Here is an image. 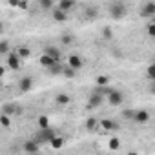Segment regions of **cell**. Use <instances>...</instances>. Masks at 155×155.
I'll return each mask as SVG.
<instances>
[{"instance_id":"cell-1","label":"cell","mask_w":155,"mask_h":155,"mask_svg":"<svg viewBox=\"0 0 155 155\" xmlns=\"http://www.w3.org/2000/svg\"><path fill=\"white\" fill-rule=\"evenodd\" d=\"M126 15H128L126 4H122V2H113V4L110 6V17H111L113 20H122Z\"/></svg>"},{"instance_id":"cell-2","label":"cell","mask_w":155,"mask_h":155,"mask_svg":"<svg viewBox=\"0 0 155 155\" xmlns=\"http://www.w3.org/2000/svg\"><path fill=\"white\" fill-rule=\"evenodd\" d=\"M20 57L17 55V51H9L8 55H6V66L9 68V69H13V71H18L20 69Z\"/></svg>"},{"instance_id":"cell-3","label":"cell","mask_w":155,"mask_h":155,"mask_svg":"<svg viewBox=\"0 0 155 155\" xmlns=\"http://www.w3.org/2000/svg\"><path fill=\"white\" fill-rule=\"evenodd\" d=\"M106 95H108V102H110L111 106H120V104L124 102V93L119 91V90L110 88V91H108Z\"/></svg>"},{"instance_id":"cell-4","label":"cell","mask_w":155,"mask_h":155,"mask_svg":"<svg viewBox=\"0 0 155 155\" xmlns=\"http://www.w3.org/2000/svg\"><path fill=\"white\" fill-rule=\"evenodd\" d=\"M55 135H57V133H55V130L49 126V128H44V130H40V131L37 133L35 140H37V142H49V140H51Z\"/></svg>"},{"instance_id":"cell-5","label":"cell","mask_w":155,"mask_h":155,"mask_svg":"<svg viewBox=\"0 0 155 155\" xmlns=\"http://www.w3.org/2000/svg\"><path fill=\"white\" fill-rule=\"evenodd\" d=\"M131 120H135L137 124H146V122L150 120V111H148V110H135Z\"/></svg>"},{"instance_id":"cell-6","label":"cell","mask_w":155,"mask_h":155,"mask_svg":"<svg viewBox=\"0 0 155 155\" xmlns=\"http://www.w3.org/2000/svg\"><path fill=\"white\" fill-rule=\"evenodd\" d=\"M140 17L142 18H151L155 17V2H148L140 8Z\"/></svg>"},{"instance_id":"cell-7","label":"cell","mask_w":155,"mask_h":155,"mask_svg":"<svg viewBox=\"0 0 155 155\" xmlns=\"http://www.w3.org/2000/svg\"><path fill=\"white\" fill-rule=\"evenodd\" d=\"M99 126H101L102 130H106V131H115V130H119V122L113 120V119H102V120H99Z\"/></svg>"},{"instance_id":"cell-8","label":"cell","mask_w":155,"mask_h":155,"mask_svg":"<svg viewBox=\"0 0 155 155\" xmlns=\"http://www.w3.org/2000/svg\"><path fill=\"white\" fill-rule=\"evenodd\" d=\"M68 66L79 71V69H81V68L84 66V60H82V58H81L79 55H75V53H73V55H69V57H68Z\"/></svg>"},{"instance_id":"cell-9","label":"cell","mask_w":155,"mask_h":155,"mask_svg":"<svg viewBox=\"0 0 155 155\" xmlns=\"http://www.w3.org/2000/svg\"><path fill=\"white\" fill-rule=\"evenodd\" d=\"M31 88H33V79L31 77H22V79L18 81V90L22 93H28Z\"/></svg>"},{"instance_id":"cell-10","label":"cell","mask_w":155,"mask_h":155,"mask_svg":"<svg viewBox=\"0 0 155 155\" xmlns=\"http://www.w3.org/2000/svg\"><path fill=\"white\" fill-rule=\"evenodd\" d=\"M22 150H24L26 153H37V151L40 150V142H37L35 139H33V140H26L24 146H22Z\"/></svg>"},{"instance_id":"cell-11","label":"cell","mask_w":155,"mask_h":155,"mask_svg":"<svg viewBox=\"0 0 155 155\" xmlns=\"http://www.w3.org/2000/svg\"><path fill=\"white\" fill-rule=\"evenodd\" d=\"M53 11H51V18L55 20V22H66L68 20V13H64L62 9H58V8H51Z\"/></svg>"},{"instance_id":"cell-12","label":"cell","mask_w":155,"mask_h":155,"mask_svg":"<svg viewBox=\"0 0 155 155\" xmlns=\"http://www.w3.org/2000/svg\"><path fill=\"white\" fill-rule=\"evenodd\" d=\"M102 104V93H93L91 97H90V101H88V108L90 110H93V108H99Z\"/></svg>"},{"instance_id":"cell-13","label":"cell","mask_w":155,"mask_h":155,"mask_svg":"<svg viewBox=\"0 0 155 155\" xmlns=\"http://www.w3.org/2000/svg\"><path fill=\"white\" fill-rule=\"evenodd\" d=\"M57 8H58V9H62L64 13H69V11L75 8V0H60Z\"/></svg>"},{"instance_id":"cell-14","label":"cell","mask_w":155,"mask_h":155,"mask_svg":"<svg viewBox=\"0 0 155 155\" xmlns=\"http://www.w3.org/2000/svg\"><path fill=\"white\" fill-rule=\"evenodd\" d=\"M55 62H57V58H53V57H49V55H46V53H42L40 58H38V64L44 66V68H49V66H53Z\"/></svg>"},{"instance_id":"cell-15","label":"cell","mask_w":155,"mask_h":155,"mask_svg":"<svg viewBox=\"0 0 155 155\" xmlns=\"http://www.w3.org/2000/svg\"><path fill=\"white\" fill-rule=\"evenodd\" d=\"M55 102H57L58 106H68V104L71 102V97H69L68 93H58V95L55 97Z\"/></svg>"},{"instance_id":"cell-16","label":"cell","mask_w":155,"mask_h":155,"mask_svg":"<svg viewBox=\"0 0 155 155\" xmlns=\"http://www.w3.org/2000/svg\"><path fill=\"white\" fill-rule=\"evenodd\" d=\"M44 53H46V55H49V57H53V58H57V60H58V58H60V55H62V53H60V49H58V48H55V46H48V48H44Z\"/></svg>"},{"instance_id":"cell-17","label":"cell","mask_w":155,"mask_h":155,"mask_svg":"<svg viewBox=\"0 0 155 155\" xmlns=\"http://www.w3.org/2000/svg\"><path fill=\"white\" fill-rule=\"evenodd\" d=\"M37 124H38V130H44V128H49V126H51V122H49V117H48V115H38Z\"/></svg>"},{"instance_id":"cell-18","label":"cell","mask_w":155,"mask_h":155,"mask_svg":"<svg viewBox=\"0 0 155 155\" xmlns=\"http://www.w3.org/2000/svg\"><path fill=\"white\" fill-rule=\"evenodd\" d=\"M49 146H51L53 150H60V148L64 146V139H62V137H58V135H55V137L49 140Z\"/></svg>"},{"instance_id":"cell-19","label":"cell","mask_w":155,"mask_h":155,"mask_svg":"<svg viewBox=\"0 0 155 155\" xmlns=\"http://www.w3.org/2000/svg\"><path fill=\"white\" fill-rule=\"evenodd\" d=\"M95 82H97V86H99V88H102V86H108V84L111 82V79H110L108 75H97Z\"/></svg>"},{"instance_id":"cell-20","label":"cell","mask_w":155,"mask_h":155,"mask_svg":"<svg viewBox=\"0 0 155 155\" xmlns=\"http://www.w3.org/2000/svg\"><path fill=\"white\" fill-rule=\"evenodd\" d=\"M17 55L20 58H28V57H31V49L28 46H20V48H17Z\"/></svg>"},{"instance_id":"cell-21","label":"cell","mask_w":155,"mask_h":155,"mask_svg":"<svg viewBox=\"0 0 155 155\" xmlns=\"http://www.w3.org/2000/svg\"><path fill=\"white\" fill-rule=\"evenodd\" d=\"M17 110H18V106L17 104H4L2 106V113H6V115H13V113H17Z\"/></svg>"},{"instance_id":"cell-22","label":"cell","mask_w":155,"mask_h":155,"mask_svg":"<svg viewBox=\"0 0 155 155\" xmlns=\"http://www.w3.org/2000/svg\"><path fill=\"white\" fill-rule=\"evenodd\" d=\"M102 38L104 40H111L113 38V28L111 26H104L102 28Z\"/></svg>"},{"instance_id":"cell-23","label":"cell","mask_w":155,"mask_h":155,"mask_svg":"<svg viewBox=\"0 0 155 155\" xmlns=\"http://www.w3.org/2000/svg\"><path fill=\"white\" fill-rule=\"evenodd\" d=\"M97 128H99V120H97L95 117H90V119L86 120V130L93 131V130H97Z\"/></svg>"},{"instance_id":"cell-24","label":"cell","mask_w":155,"mask_h":155,"mask_svg":"<svg viewBox=\"0 0 155 155\" xmlns=\"http://www.w3.org/2000/svg\"><path fill=\"white\" fill-rule=\"evenodd\" d=\"M0 126H2V128H11V117L9 115H6V113H2V115H0Z\"/></svg>"},{"instance_id":"cell-25","label":"cell","mask_w":155,"mask_h":155,"mask_svg":"<svg viewBox=\"0 0 155 155\" xmlns=\"http://www.w3.org/2000/svg\"><path fill=\"white\" fill-rule=\"evenodd\" d=\"M62 75L66 77V79H73V77L77 75V69H73V68H69V66H64V68H62Z\"/></svg>"},{"instance_id":"cell-26","label":"cell","mask_w":155,"mask_h":155,"mask_svg":"<svg viewBox=\"0 0 155 155\" xmlns=\"http://www.w3.org/2000/svg\"><path fill=\"white\" fill-rule=\"evenodd\" d=\"M62 68H64V66H60V64H58V60H57L53 66H49V68H48V71H49L51 75H58V73H62Z\"/></svg>"},{"instance_id":"cell-27","label":"cell","mask_w":155,"mask_h":155,"mask_svg":"<svg viewBox=\"0 0 155 155\" xmlns=\"http://www.w3.org/2000/svg\"><path fill=\"white\" fill-rule=\"evenodd\" d=\"M108 148H110V150H113V151H117V150L120 148V140H119L117 137H111V139H110V142H108Z\"/></svg>"},{"instance_id":"cell-28","label":"cell","mask_w":155,"mask_h":155,"mask_svg":"<svg viewBox=\"0 0 155 155\" xmlns=\"http://www.w3.org/2000/svg\"><path fill=\"white\" fill-rule=\"evenodd\" d=\"M9 53V40H0V55Z\"/></svg>"},{"instance_id":"cell-29","label":"cell","mask_w":155,"mask_h":155,"mask_svg":"<svg viewBox=\"0 0 155 155\" xmlns=\"http://www.w3.org/2000/svg\"><path fill=\"white\" fill-rule=\"evenodd\" d=\"M53 2L55 0H38V6H40V9H51Z\"/></svg>"},{"instance_id":"cell-30","label":"cell","mask_w":155,"mask_h":155,"mask_svg":"<svg viewBox=\"0 0 155 155\" xmlns=\"http://www.w3.org/2000/svg\"><path fill=\"white\" fill-rule=\"evenodd\" d=\"M97 15H99V13H97L95 8H88V9H86V18L93 20V18H97Z\"/></svg>"},{"instance_id":"cell-31","label":"cell","mask_w":155,"mask_h":155,"mask_svg":"<svg viewBox=\"0 0 155 155\" xmlns=\"http://www.w3.org/2000/svg\"><path fill=\"white\" fill-rule=\"evenodd\" d=\"M148 79H150V81L155 79V64H150V66H148Z\"/></svg>"},{"instance_id":"cell-32","label":"cell","mask_w":155,"mask_h":155,"mask_svg":"<svg viewBox=\"0 0 155 155\" xmlns=\"http://www.w3.org/2000/svg\"><path fill=\"white\" fill-rule=\"evenodd\" d=\"M133 111H135V110H124V111H122V117L128 119V120H131V119H133Z\"/></svg>"},{"instance_id":"cell-33","label":"cell","mask_w":155,"mask_h":155,"mask_svg":"<svg viewBox=\"0 0 155 155\" xmlns=\"http://www.w3.org/2000/svg\"><path fill=\"white\" fill-rule=\"evenodd\" d=\"M60 40H62V44H71V42H73V37H71V35H62Z\"/></svg>"},{"instance_id":"cell-34","label":"cell","mask_w":155,"mask_h":155,"mask_svg":"<svg viewBox=\"0 0 155 155\" xmlns=\"http://www.w3.org/2000/svg\"><path fill=\"white\" fill-rule=\"evenodd\" d=\"M18 9H28L29 8V4H28V0H18V6H17Z\"/></svg>"},{"instance_id":"cell-35","label":"cell","mask_w":155,"mask_h":155,"mask_svg":"<svg viewBox=\"0 0 155 155\" xmlns=\"http://www.w3.org/2000/svg\"><path fill=\"white\" fill-rule=\"evenodd\" d=\"M148 35L155 37V24H148Z\"/></svg>"},{"instance_id":"cell-36","label":"cell","mask_w":155,"mask_h":155,"mask_svg":"<svg viewBox=\"0 0 155 155\" xmlns=\"http://www.w3.org/2000/svg\"><path fill=\"white\" fill-rule=\"evenodd\" d=\"M8 4H9L11 8H17V6H18V0H8Z\"/></svg>"},{"instance_id":"cell-37","label":"cell","mask_w":155,"mask_h":155,"mask_svg":"<svg viewBox=\"0 0 155 155\" xmlns=\"http://www.w3.org/2000/svg\"><path fill=\"white\" fill-rule=\"evenodd\" d=\"M4 75H6V66H0V81H2Z\"/></svg>"},{"instance_id":"cell-38","label":"cell","mask_w":155,"mask_h":155,"mask_svg":"<svg viewBox=\"0 0 155 155\" xmlns=\"http://www.w3.org/2000/svg\"><path fill=\"white\" fill-rule=\"evenodd\" d=\"M2 33H4V24L0 22V35H2Z\"/></svg>"},{"instance_id":"cell-39","label":"cell","mask_w":155,"mask_h":155,"mask_svg":"<svg viewBox=\"0 0 155 155\" xmlns=\"http://www.w3.org/2000/svg\"><path fill=\"white\" fill-rule=\"evenodd\" d=\"M0 86H2V82H0Z\"/></svg>"}]
</instances>
